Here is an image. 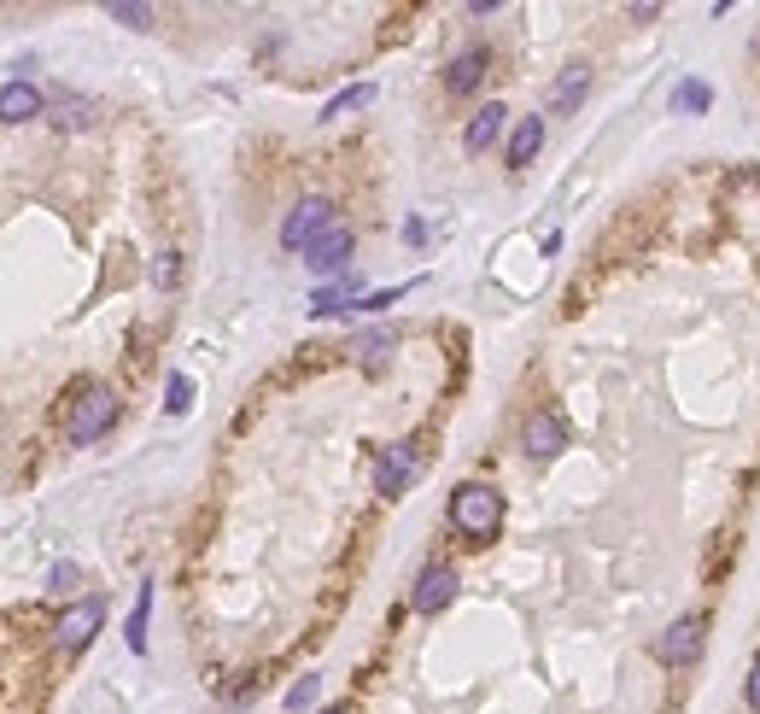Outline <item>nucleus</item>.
<instances>
[{
	"label": "nucleus",
	"mask_w": 760,
	"mask_h": 714,
	"mask_svg": "<svg viewBox=\"0 0 760 714\" xmlns=\"http://www.w3.org/2000/svg\"><path fill=\"white\" fill-rule=\"evenodd\" d=\"M702 639H708V615L702 609H690V615H679L662 639H655V656H662L667 668H685V662L702 656Z\"/></svg>",
	"instance_id": "obj_4"
},
{
	"label": "nucleus",
	"mask_w": 760,
	"mask_h": 714,
	"mask_svg": "<svg viewBox=\"0 0 760 714\" xmlns=\"http://www.w3.org/2000/svg\"><path fill=\"white\" fill-rule=\"evenodd\" d=\"M450 527H457L462 539H475V545H486V539H498V527H503V493L498 486H486V480H462L457 493H450Z\"/></svg>",
	"instance_id": "obj_1"
},
{
	"label": "nucleus",
	"mask_w": 760,
	"mask_h": 714,
	"mask_svg": "<svg viewBox=\"0 0 760 714\" xmlns=\"http://www.w3.org/2000/svg\"><path fill=\"white\" fill-rule=\"evenodd\" d=\"M106 18H117V24H129V30H153V7H129V0H112Z\"/></svg>",
	"instance_id": "obj_19"
},
{
	"label": "nucleus",
	"mask_w": 760,
	"mask_h": 714,
	"mask_svg": "<svg viewBox=\"0 0 760 714\" xmlns=\"http://www.w3.org/2000/svg\"><path fill=\"white\" fill-rule=\"evenodd\" d=\"M521 445H527V457H556L562 445H568V427L556 411H532L527 427H521Z\"/></svg>",
	"instance_id": "obj_9"
},
{
	"label": "nucleus",
	"mask_w": 760,
	"mask_h": 714,
	"mask_svg": "<svg viewBox=\"0 0 760 714\" xmlns=\"http://www.w3.org/2000/svg\"><path fill=\"white\" fill-rule=\"evenodd\" d=\"M188 404H194V381H188V375H170V399H164V411L181 416Z\"/></svg>",
	"instance_id": "obj_22"
},
{
	"label": "nucleus",
	"mask_w": 760,
	"mask_h": 714,
	"mask_svg": "<svg viewBox=\"0 0 760 714\" xmlns=\"http://www.w3.org/2000/svg\"><path fill=\"white\" fill-rule=\"evenodd\" d=\"M100 621H106V603H100V598H82V603H71L65 615L53 621V644L65 650V656H76V650L100 632Z\"/></svg>",
	"instance_id": "obj_6"
},
{
	"label": "nucleus",
	"mask_w": 760,
	"mask_h": 714,
	"mask_svg": "<svg viewBox=\"0 0 760 714\" xmlns=\"http://www.w3.org/2000/svg\"><path fill=\"white\" fill-rule=\"evenodd\" d=\"M585 89H591V65H585V59H573V65H562L556 89H550V112H556V117H568V112L585 100Z\"/></svg>",
	"instance_id": "obj_11"
},
{
	"label": "nucleus",
	"mask_w": 760,
	"mask_h": 714,
	"mask_svg": "<svg viewBox=\"0 0 760 714\" xmlns=\"http://www.w3.org/2000/svg\"><path fill=\"white\" fill-rule=\"evenodd\" d=\"M743 697H749V708L760 714V656H754V668H749V685H743Z\"/></svg>",
	"instance_id": "obj_25"
},
{
	"label": "nucleus",
	"mask_w": 760,
	"mask_h": 714,
	"mask_svg": "<svg viewBox=\"0 0 760 714\" xmlns=\"http://www.w3.org/2000/svg\"><path fill=\"white\" fill-rule=\"evenodd\" d=\"M153 281H158V288H176V281H181V263H176V252H158V263H153Z\"/></svg>",
	"instance_id": "obj_24"
},
{
	"label": "nucleus",
	"mask_w": 760,
	"mask_h": 714,
	"mask_svg": "<svg viewBox=\"0 0 760 714\" xmlns=\"http://www.w3.org/2000/svg\"><path fill=\"white\" fill-rule=\"evenodd\" d=\"M352 229H345V223H334V229L327 235H316L311 247H304V263H311V276H340L345 263H352Z\"/></svg>",
	"instance_id": "obj_8"
},
{
	"label": "nucleus",
	"mask_w": 760,
	"mask_h": 714,
	"mask_svg": "<svg viewBox=\"0 0 760 714\" xmlns=\"http://www.w3.org/2000/svg\"><path fill=\"white\" fill-rule=\"evenodd\" d=\"M340 223V211H334V199H322V194H311V199H299L293 211H287V223H281V247L287 252H304L316 235H327Z\"/></svg>",
	"instance_id": "obj_3"
},
{
	"label": "nucleus",
	"mask_w": 760,
	"mask_h": 714,
	"mask_svg": "<svg viewBox=\"0 0 760 714\" xmlns=\"http://www.w3.org/2000/svg\"><path fill=\"white\" fill-rule=\"evenodd\" d=\"M147 615H153V586H140V598L129 609V650H135V656L147 650Z\"/></svg>",
	"instance_id": "obj_17"
},
{
	"label": "nucleus",
	"mask_w": 760,
	"mask_h": 714,
	"mask_svg": "<svg viewBox=\"0 0 760 714\" xmlns=\"http://www.w3.org/2000/svg\"><path fill=\"white\" fill-rule=\"evenodd\" d=\"M368 100H375V83H357V89H345V94H334L322 106V124H334V117H345V112H363Z\"/></svg>",
	"instance_id": "obj_16"
},
{
	"label": "nucleus",
	"mask_w": 760,
	"mask_h": 714,
	"mask_svg": "<svg viewBox=\"0 0 760 714\" xmlns=\"http://www.w3.org/2000/svg\"><path fill=\"white\" fill-rule=\"evenodd\" d=\"M673 106H679V112H708L714 106V89L696 83V76H685V83L673 89Z\"/></svg>",
	"instance_id": "obj_18"
},
{
	"label": "nucleus",
	"mask_w": 760,
	"mask_h": 714,
	"mask_svg": "<svg viewBox=\"0 0 760 714\" xmlns=\"http://www.w3.org/2000/svg\"><path fill=\"white\" fill-rule=\"evenodd\" d=\"M450 598H457V568L427 562L416 575V591H409V609H416V615H439V609H450Z\"/></svg>",
	"instance_id": "obj_7"
},
{
	"label": "nucleus",
	"mask_w": 760,
	"mask_h": 714,
	"mask_svg": "<svg viewBox=\"0 0 760 714\" xmlns=\"http://www.w3.org/2000/svg\"><path fill=\"white\" fill-rule=\"evenodd\" d=\"M322 714H352V708H322Z\"/></svg>",
	"instance_id": "obj_26"
},
{
	"label": "nucleus",
	"mask_w": 760,
	"mask_h": 714,
	"mask_svg": "<svg viewBox=\"0 0 760 714\" xmlns=\"http://www.w3.org/2000/svg\"><path fill=\"white\" fill-rule=\"evenodd\" d=\"M53 112H59V117H53L59 130H89L100 106H94V100H76V94H59V100H53Z\"/></svg>",
	"instance_id": "obj_15"
},
{
	"label": "nucleus",
	"mask_w": 760,
	"mask_h": 714,
	"mask_svg": "<svg viewBox=\"0 0 760 714\" xmlns=\"http://www.w3.org/2000/svg\"><path fill=\"white\" fill-rule=\"evenodd\" d=\"M544 147V117H521L516 130H509V170H527L532 158Z\"/></svg>",
	"instance_id": "obj_14"
},
{
	"label": "nucleus",
	"mask_w": 760,
	"mask_h": 714,
	"mask_svg": "<svg viewBox=\"0 0 760 714\" xmlns=\"http://www.w3.org/2000/svg\"><path fill=\"white\" fill-rule=\"evenodd\" d=\"M486 71H491V53H486V48H462V53L445 65V89H450V94H475V89L486 83Z\"/></svg>",
	"instance_id": "obj_10"
},
{
	"label": "nucleus",
	"mask_w": 760,
	"mask_h": 714,
	"mask_svg": "<svg viewBox=\"0 0 760 714\" xmlns=\"http://www.w3.org/2000/svg\"><path fill=\"white\" fill-rule=\"evenodd\" d=\"M386 352H393V334H363V340H357V358L368 363V370H381Z\"/></svg>",
	"instance_id": "obj_20"
},
{
	"label": "nucleus",
	"mask_w": 760,
	"mask_h": 714,
	"mask_svg": "<svg viewBox=\"0 0 760 714\" xmlns=\"http://www.w3.org/2000/svg\"><path fill=\"white\" fill-rule=\"evenodd\" d=\"M48 586H53V591H76V586H82V568H76V562H53V568H48Z\"/></svg>",
	"instance_id": "obj_23"
},
{
	"label": "nucleus",
	"mask_w": 760,
	"mask_h": 714,
	"mask_svg": "<svg viewBox=\"0 0 760 714\" xmlns=\"http://www.w3.org/2000/svg\"><path fill=\"white\" fill-rule=\"evenodd\" d=\"M503 124H509V112L498 106V100H491V106H480L475 117H468V130H462V147H468V153H486L491 141L503 135Z\"/></svg>",
	"instance_id": "obj_13"
},
{
	"label": "nucleus",
	"mask_w": 760,
	"mask_h": 714,
	"mask_svg": "<svg viewBox=\"0 0 760 714\" xmlns=\"http://www.w3.org/2000/svg\"><path fill=\"white\" fill-rule=\"evenodd\" d=\"M35 112H41V89H35V83L18 76V83L0 89V124H30Z\"/></svg>",
	"instance_id": "obj_12"
},
{
	"label": "nucleus",
	"mask_w": 760,
	"mask_h": 714,
	"mask_svg": "<svg viewBox=\"0 0 760 714\" xmlns=\"http://www.w3.org/2000/svg\"><path fill=\"white\" fill-rule=\"evenodd\" d=\"M117 422V393L106 381H76V399H71V416H65V439L71 445H94L106 439Z\"/></svg>",
	"instance_id": "obj_2"
},
{
	"label": "nucleus",
	"mask_w": 760,
	"mask_h": 714,
	"mask_svg": "<svg viewBox=\"0 0 760 714\" xmlns=\"http://www.w3.org/2000/svg\"><path fill=\"white\" fill-rule=\"evenodd\" d=\"M316 697H322V680H316V673H304V680H299L293 691H287V708L299 714V708H311Z\"/></svg>",
	"instance_id": "obj_21"
},
{
	"label": "nucleus",
	"mask_w": 760,
	"mask_h": 714,
	"mask_svg": "<svg viewBox=\"0 0 760 714\" xmlns=\"http://www.w3.org/2000/svg\"><path fill=\"white\" fill-rule=\"evenodd\" d=\"M416 475H421V445L416 439H398V445H386L381 463H375V493L381 498H398Z\"/></svg>",
	"instance_id": "obj_5"
}]
</instances>
